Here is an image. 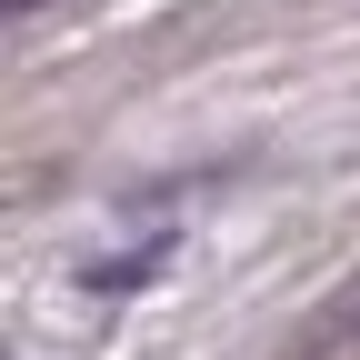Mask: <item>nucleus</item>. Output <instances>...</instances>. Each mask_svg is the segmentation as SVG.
Here are the masks:
<instances>
[{"label":"nucleus","instance_id":"1","mask_svg":"<svg viewBox=\"0 0 360 360\" xmlns=\"http://www.w3.org/2000/svg\"><path fill=\"white\" fill-rule=\"evenodd\" d=\"M0 11H40V0H0Z\"/></svg>","mask_w":360,"mask_h":360}]
</instances>
